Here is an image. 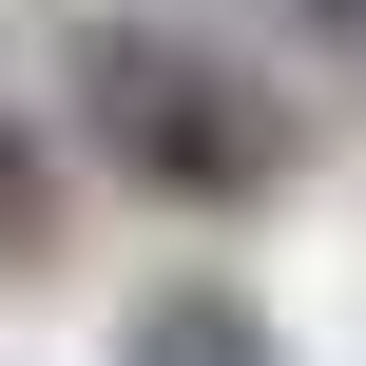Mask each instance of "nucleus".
I'll return each instance as SVG.
<instances>
[{
	"label": "nucleus",
	"instance_id": "obj_1",
	"mask_svg": "<svg viewBox=\"0 0 366 366\" xmlns=\"http://www.w3.org/2000/svg\"><path fill=\"white\" fill-rule=\"evenodd\" d=\"M77 116H97V154H116L135 193H174V212H232V193L290 174V116H270L212 39H174V19H77Z\"/></svg>",
	"mask_w": 366,
	"mask_h": 366
},
{
	"label": "nucleus",
	"instance_id": "obj_2",
	"mask_svg": "<svg viewBox=\"0 0 366 366\" xmlns=\"http://www.w3.org/2000/svg\"><path fill=\"white\" fill-rule=\"evenodd\" d=\"M135 366H290V347H270L232 290H154V309H135Z\"/></svg>",
	"mask_w": 366,
	"mask_h": 366
},
{
	"label": "nucleus",
	"instance_id": "obj_3",
	"mask_svg": "<svg viewBox=\"0 0 366 366\" xmlns=\"http://www.w3.org/2000/svg\"><path fill=\"white\" fill-rule=\"evenodd\" d=\"M39 232H58V154L0 116V251H39Z\"/></svg>",
	"mask_w": 366,
	"mask_h": 366
},
{
	"label": "nucleus",
	"instance_id": "obj_4",
	"mask_svg": "<svg viewBox=\"0 0 366 366\" xmlns=\"http://www.w3.org/2000/svg\"><path fill=\"white\" fill-rule=\"evenodd\" d=\"M309 19H328V39H366V0H309Z\"/></svg>",
	"mask_w": 366,
	"mask_h": 366
}]
</instances>
